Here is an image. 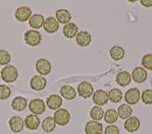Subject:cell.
I'll use <instances>...</instances> for the list:
<instances>
[{
	"label": "cell",
	"instance_id": "cell-1",
	"mask_svg": "<svg viewBox=\"0 0 152 134\" xmlns=\"http://www.w3.org/2000/svg\"><path fill=\"white\" fill-rule=\"evenodd\" d=\"M1 76L2 80L5 82L13 83L18 78V73L14 66L8 64L2 68Z\"/></svg>",
	"mask_w": 152,
	"mask_h": 134
},
{
	"label": "cell",
	"instance_id": "cell-2",
	"mask_svg": "<svg viewBox=\"0 0 152 134\" xmlns=\"http://www.w3.org/2000/svg\"><path fill=\"white\" fill-rule=\"evenodd\" d=\"M24 40L27 45L31 47H36L41 43L42 36L38 31L28 30L24 34Z\"/></svg>",
	"mask_w": 152,
	"mask_h": 134
},
{
	"label": "cell",
	"instance_id": "cell-3",
	"mask_svg": "<svg viewBox=\"0 0 152 134\" xmlns=\"http://www.w3.org/2000/svg\"><path fill=\"white\" fill-rule=\"evenodd\" d=\"M53 119L57 125L64 126L69 123L71 119V115L66 109L61 108L55 112Z\"/></svg>",
	"mask_w": 152,
	"mask_h": 134
},
{
	"label": "cell",
	"instance_id": "cell-4",
	"mask_svg": "<svg viewBox=\"0 0 152 134\" xmlns=\"http://www.w3.org/2000/svg\"><path fill=\"white\" fill-rule=\"evenodd\" d=\"M28 110L34 115H42L46 110V106L43 99L36 98L31 100L28 104Z\"/></svg>",
	"mask_w": 152,
	"mask_h": 134
},
{
	"label": "cell",
	"instance_id": "cell-5",
	"mask_svg": "<svg viewBox=\"0 0 152 134\" xmlns=\"http://www.w3.org/2000/svg\"><path fill=\"white\" fill-rule=\"evenodd\" d=\"M140 98V92L137 87H132L127 90L124 95V100L130 105L137 103Z\"/></svg>",
	"mask_w": 152,
	"mask_h": 134
},
{
	"label": "cell",
	"instance_id": "cell-6",
	"mask_svg": "<svg viewBox=\"0 0 152 134\" xmlns=\"http://www.w3.org/2000/svg\"><path fill=\"white\" fill-rule=\"evenodd\" d=\"M93 86L87 81H83L77 86V91L78 96L83 99L90 97L93 92Z\"/></svg>",
	"mask_w": 152,
	"mask_h": 134
},
{
	"label": "cell",
	"instance_id": "cell-7",
	"mask_svg": "<svg viewBox=\"0 0 152 134\" xmlns=\"http://www.w3.org/2000/svg\"><path fill=\"white\" fill-rule=\"evenodd\" d=\"M84 132L86 134H102V124L96 120H89L85 125Z\"/></svg>",
	"mask_w": 152,
	"mask_h": 134
},
{
	"label": "cell",
	"instance_id": "cell-8",
	"mask_svg": "<svg viewBox=\"0 0 152 134\" xmlns=\"http://www.w3.org/2000/svg\"><path fill=\"white\" fill-rule=\"evenodd\" d=\"M35 68L38 73L41 75H47L51 70V64L50 62L45 58H40L36 61Z\"/></svg>",
	"mask_w": 152,
	"mask_h": 134
},
{
	"label": "cell",
	"instance_id": "cell-9",
	"mask_svg": "<svg viewBox=\"0 0 152 134\" xmlns=\"http://www.w3.org/2000/svg\"><path fill=\"white\" fill-rule=\"evenodd\" d=\"M8 125L11 130L14 133H18L23 130L24 121L18 116H12L8 120Z\"/></svg>",
	"mask_w": 152,
	"mask_h": 134
},
{
	"label": "cell",
	"instance_id": "cell-10",
	"mask_svg": "<svg viewBox=\"0 0 152 134\" xmlns=\"http://www.w3.org/2000/svg\"><path fill=\"white\" fill-rule=\"evenodd\" d=\"M24 126L26 129L30 130L37 129L40 123L39 117L34 114H30L26 116L24 119Z\"/></svg>",
	"mask_w": 152,
	"mask_h": 134
},
{
	"label": "cell",
	"instance_id": "cell-11",
	"mask_svg": "<svg viewBox=\"0 0 152 134\" xmlns=\"http://www.w3.org/2000/svg\"><path fill=\"white\" fill-rule=\"evenodd\" d=\"M108 95L103 89L97 90L93 94V102L98 106H103L108 102Z\"/></svg>",
	"mask_w": 152,
	"mask_h": 134
},
{
	"label": "cell",
	"instance_id": "cell-12",
	"mask_svg": "<svg viewBox=\"0 0 152 134\" xmlns=\"http://www.w3.org/2000/svg\"><path fill=\"white\" fill-rule=\"evenodd\" d=\"M46 103L49 109L56 110L61 106L62 99L58 94H53L46 97Z\"/></svg>",
	"mask_w": 152,
	"mask_h": 134
},
{
	"label": "cell",
	"instance_id": "cell-13",
	"mask_svg": "<svg viewBox=\"0 0 152 134\" xmlns=\"http://www.w3.org/2000/svg\"><path fill=\"white\" fill-rule=\"evenodd\" d=\"M140 126V121L135 116L129 117L124 123V128L128 132H134L137 131Z\"/></svg>",
	"mask_w": 152,
	"mask_h": 134
},
{
	"label": "cell",
	"instance_id": "cell-14",
	"mask_svg": "<svg viewBox=\"0 0 152 134\" xmlns=\"http://www.w3.org/2000/svg\"><path fill=\"white\" fill-rule=\"evenodd\" d=\"M31 11L27 6H21L16 9L14 12L15 19L19 22H25L30 18Z\"/></svg>",
	"mask_w": 152,
	"mask_h": 134
},
{
	"label": "cell",
	"instance_id": "cell-15",
	"mask_svg": "<svg viewBox=\"0 0 152 134\" xmlns=\"http://www.w3.org/2000/svg\"><path fill=\"white\" fill-rule=\"evenodd\" d=\"M59 27L58 22L52 17H48L43 23V29L45 32L48 34L56 32L58 30Z\"/></svg>",
	"mask_w": 152,
	"mask_h": 134
},
{
	"label": "cell",
	"instance_id": "cell-16",
	"mask_svg": "<svg viewBox=\"0 0 152 134\" xmlns=\"http://www.w3.org/2000/svg\"><path fill=\"white\" fill-rule=\"evenodd\" d=\"M46 85V79L41 76H34L31 77L30 81L31 88L36 91H40L45 89Z\"/></svg>",
	"mask_w": 152,
	"mask_h": 134
},
{
	"label": "cell",
	"instance_id": "cell-17",
	"mask_svg": "<svg viewBox=\"0 0 152 134\" xmlns=\"http://www.w3.org/2000/svg\"><path fill=\"white\" fill-rule=\"evenodd\" d=\"M75 41L80 47H87L91 41V35L86 31H80L76 35Z\"/></svg>",
	"mask_w": 152,
	"mask_h": 134
},
{
	"label": "cell",
	"instance_id": "cell-18",
	"mask_svg": "<svg viewBox=\"0 0 152 134\" xmlns=\"http://www.w3.org/2000/svg\"><path fill=\"white\" fill-rule=\"evenodd\" d=\"M132 79L136 83H142L147 79V71L141 67H135L131 73Z\"/></svg>",
	"mask_w": 152,
	"mask_h": 134
},
{
	"label": "cell",
	"instance_id": "cell-19",
	"mask_svg": "<svg viewBox=\"0 0 152 134\" xmlns=\"http://www.w3.org/2000/svg\"><path fill=\"white\" fill-rule=\"evenodd\" d=\"M27 104V99L23 96L15 97L11 102V107L12 110L17 112H21L24 110Z\"/></svg>",
	"mask_w": 152,
	"mask_h": 134
},
{
	"label": "cell",
	"instance_id": "cell-20",
	"mask_svg": "<svg viewBox=\"0 0 152 134\" xmlns=\"http://www.w3.org/2000/svg\"><path fill=\"white\" fill-rule=\"evenodd\" d=\"M115 80L118 86L125 87L128 85L131 81V74L126 71H122L116 74Z\"/></svg>",
	"mask_w": 152,
	"mask_h": 134
},
{
	"label": "cell",
	"instance_id": "cell-21",
	"mask_svg": "<svg viewBox=\"0 0 152 134\" xmlns=\"http://www.w3.org/2000/svg\"><path fill=\"white\" fill-rule=\"evenodd\" d=\"M78 27L73 22H69L65 25L62 28V33L67 38H72L77 34Z\"/></svg>",
	"mask_w": 152,
	"mask_h": 134
},
{
	"label": "cell",
	"instance_id": "cell-22",
	"mask_svg": "<svg viewBox=\"0 0 152 134\" xmlns=\"http://www.w3.org/2000/svg\"><path fill=\"white\" fill-rule=\"evenodd\" d=\"M55 17L57 21L61 24H65L69 22L71 19L70 12L65 9H60L56 11Z\"/></svg>",
	"mask_w": 152,
	"mask_h": 134
},
{
	"label": "cell",
	"instance_id": "cell-23",
	"mask_svg": "<svg viewBox=\"0 0 152 134\" xmlns=\"http://www.w3.org/2000/svg\"><path fill=\"white\" fill-rule=\"evenodd\" d=\"M61 96L68 100L74 99L76 96V92L75 89L69 85L62 86L59 90Z\"/></svg>",
	"mask_w": 152,
	"mask_h": 134
},
{
	"label": "cell",
	"instance_id": "cell-24",
	"mask_svg": "<svg viewBox=\"0 0 152 134\" xmlns=\"http://www.w3.org/2000/svg\"><path fill=\"white\" fill-rule=\"evenodd\" d=\"M44 23V17L43 15L38 14L33 15L29 19L28 24L30 27L34 29L41 28Z\"/></svg>",
	"mask_w": 152,
	"mask_h": 134
},
{
	"label": "cell",
	"instance_id": "cell-25",
	"mask_svg": "<svg viewBox=\"0 0 152 134\" xmlns=\"http://www.w3.org/2000/svg\"><path fill=\"white\" fill-rule=\"evenodd\" d=\"M118 116L122 120L128 119L132 114V108L126 104H122L120 105L118 108Z\"/></svg>",
	"mask_w": 152,
	"mask_h": 134
},
{
	"label": "cell",
	"instance_id": "cell-26",
	"mask_svg": "<svg viewBox=\"0 0 152 134\" xmlns=\"http://www.w3.org/2000/svg\"><path fill=\"white\" fill-rule=\"evenodd\" d=\"M109 54L113 60L118 61L124 57L125 55V51L121 47L118 45H114L110 49Z\"/></svg>",
	"mask_w": 152,
	"mask_h": 134
},
{
	"label": "cell",
	"instance_id": "cell-27",
	"mask_svg": "<svg viewBox=\"0 0 152 134\" xmlns=\"http://www.w3.org/2000/svg\"><path fill=\"white\" fill-rule=\"evenodd\" d=\"M55 122L52 116H48L44 119L42 123V129L46 132H52L55 128Z\"/></svg>",
	"mask_w": 152,
	"mask_h": 134
},
{
	"label": "cell",
	"instance_id": "cell-28",
	"mask_svg": "<svg viewBox=\"0 0 152 134\" xmlns=\"http://www.w3.org/2000/svg\"><path fill=\"white\" fill-rule=\"evenodd\" d=\"M118 117V115L115 109H107L104 115V120L106 123L112 124L115 123Z\"/></svg>",
	"mask_w": 152,
	"mask_h": 134
},
{
	"label": "cell",
	"instance_id": "cell-29",
	"mask_svg": "<svg viewBox=\"0 0 152 134\" xmlns=\"http://www.w3.org/2000/svg\"><path fill=\"white\" fill-rule=\"evenodd\" d=\"M104 116L103 109L99 106H94L90 109V117L94 120H100Z\"/></svg>",
	"mask_w": 152,
	"mask_h": 134
},
{
	"label": "cell",
	"instance_id": "cell-30",
	"mask_svg": "<svg viewBox=\"0 0 152 134\" xmlns=\"http://www.w3.org/2000/svg\"><path fill=\"white\" fill-rule=\"evenodd\" d=\"M107 95L109 100L114 103L119 102L122 98V93L121 91L117 88L111 89L109 91Z\"/></svg>",
	"mask_w": 152,
	"mask_h": 134
},
{
	"label": "cell",
	"instance_id": "cell-31",
	"mask_svg": "<svg viewBox=\"0 0 152 134\" xmlns=\"http://www.w3.org/2000/svg\"><path fill=\"white\" fill-rule=\"evenodd\" d=\"M141 99L142 102L147 105L152 104V90L146 89L141 93Z\"/></svg>",
	"mask_w": 152,
	"mask_h": 134
},
{
	"label": "cell",
	"instance_id": "cell-32",
	"mask_svg": "<svg viewBox=\"0 0 152 134\" xmlns=\"http://www.w3.org/2000/svg\"><path fill=\"white\" fill-rule=\"evenodd\" d=\"M141 64L145 69L152 70V54L144 55L141 58Z\"/></svg>",
	"mask_w": 152,
	"mask_h": 134
},
{
	"label": "cell",
	"instance_id": "cell-33",
	"mask_svg": "<svg viewBox=\"0 0 152 134\" xmlns=\"http://www.w3.org/2000/svg\"><path fill=\"white\" fill-rule=\"evenodd\" d=\"M11 94V89L5 84H0V100H6Z\"/></svg>",
	"mask_w": 152,
	"mask_h": 134
},
{
	"label": "cell",
	"instance_id": "cell-34",
	"mask_svg": "<svg viewBox=\"0 0 152 134\" xmlns=\"http://www.w3.org/2000/svg\"><path fill=\"white\" fill-rule=\"evenodd\" d=\"M11 61V56L8 51L0 50V66L8 64Z\"/></svg>",
	"mask_w": 152,
	"mask_h": 134
},
{
	"label": "cell",
	"instance_id": "cell-35",
	"mask_svg": "<svg viewBox=\"0 0 152 134\" xmlns=\"http://www.w3.org/2000/svg\"><path fill=\"white\" fill-rule=\"evenodd\" d=\"M104 134H119V129L116 125H110L105 128Z\"/></svg>",
	"mask_w": 152,
	"mask_h": 134
},
{
	"label": "cell",
	"instance_id": "cell-36",
	"mask_svg": "<svg viewBox=\"0 0 152 134\" xmlns=\"http://www.w3.org/2000/svg\"><path fill=\"white\" fill-rule=\"evenodd\" d=\"M140 2L141 5L145 8H149L152 6V0H141Z\"/></svg>",
	"mask_w": 152,
	"mask_h": 134
}]
</instances>
